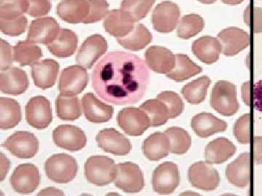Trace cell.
I'll return each instance as SVG.
<instances>
[{"instance_id": "1", "label": "cell", "mask_w": 262, "mask_h": 196, "mask_svg": "<svg viewBox=\"0 0 262 196\" xmlns=\"http://www.w3.org/2000/svg\"><path fill=\"white\" fill-rule=\"evenodd\" d=\"M149 83L145 62L125 52H112L102 58L92 74L95 92L117 106L134 104L144 97Z\"/></svg>"}, {"instance_id": "2", "label": "cell", "mask_w": 262, "mask_h": 196, "mask_svg": "<svg viewBox=\"0 0 262 196\" xmlns=\"http://www.w3.org/2000/svg\"><path fill=\"white\" fill-rule=\"evenodd\" d=\"M84 176L88 181L97 186H105L115 180L116 164L110 158L91 156L84 163Z\"/></svg>"}, {"instance_id": "3", "label": "cell", "mask_w": 262, "mask_h": 196, "mask_svg": "<svg viewBox=\"0 0 262 196\" xmlns=\"http://www.w3.org/2000/svg\"><path fill=\"white\" fill-rule=\"evenodd\" d=\"M46 175L52 181L65 184L72 181L78 172L77 161L66 154H55L45 164Z\"/></svg>"}, {"instance_id": "4", "label": "cell", "mask_w": 262, "mask_h": 196, "mask_svg": "<svg viewBox=\"0 0 262 196\" xmlns=\"http://www.w3.org/2000/svg\"><path fill=\"white\" fill-rule=\"evenodd\" d=\"M211 105L215 111L225 116L237 112L239 105L236 97L235 86L227 81H220L212 90Z\"/></svg>"}, {"instance_id": "5", "label": "cell", "mask_w": 262, "mask_h": 196, "mask_svg": "<svg viewBox=\"0 0 262 196\" xmlns=\"http://www.w3.org/2000/svg\"><path fill=\"white\" fill-rule=\"evenodd\" d=\"M115 186L129 193L140 192L144 187V178L139 166L131 162L116 165Z\"/></svg>"}, {"instance_id": "6", "label": "cell", "mask_w": 262, "mask_h": 196, "mask_svg": "<svg viewBox=\"0 0 262 196\" xmlns=\"http://www.w3.org/2000/svg\"><path fill=\"white\" fill-rule=\"evenodd\" d=\"M39 145V141L34 134L18 131L5 141L3 147L19 159H31L37 154Z\"/></svg>"}, {"instance_id": "7", "label": "cell", "mask_w": 262, "mask_h": 196, "mask_svg": "<svg viewBox=\"0 0 262 196\" xmlns=\"http://www.w3.org/2000/svg\"><path fill=\"white\" fill-rule=\"evenodd\" d=\"M89 75L82 65H72L62 70L58 83L60 93L68 96L80 94L87 87Z\"/></svg>"}, {"instance_id": "8", "label": "cell", "mask_w": 262, "mask_h": 196, "mask_svg": "<svg viewBox=\"0 0 262 196\" xmlns=\"http://www.w3.org/2000/svg\"><path fill=\"white\" fill-rule=\"evenodd\" d=\"M119 127L127 135L140 136L151 127V121L145 111L140 108H125L117 115Z\"/></svg>"}, {"instance_id": "9", "label": "cell", "mask_w": 262, "mask_h": 196, "mask_svg": "<svg viewBox=\"0 0 262 196\" xmlns=\"http://www.w3.org/2000/svg\"><path fill=\"white\" fill-rule=\"evenodd\" d=\"M25 110L27 123L37 130L47 128L53 121L51 103L43 96L31 98Z\"/></svg>"}, {"instance_id": "10", "label": "cell", "mask_w": 262, "mask_h": 196, "mask_svg": "<svg viewBox=\"0 0 262 196\" xmlns=\"http://www.w3.org/2000/svg\"><path fill=\"white\" fill-rule=\"evenodd\" d=\"M39 169L32 163L19 165L10 177V185L19 193H32L39 187Z\"/></svg>"}, {"instance_id": "11", "label": "cell", "mask_w": 262, "mask_h": 196, "mask_svg": "<svg viewBox=\"0 0 262 196\" xmlns=\"http://www.w3.org/2000/svg\"><path fill=\"white\" fill-rule=\"evenodd\" d=\"M151 182L155 192L163 195L172 193L180 182L178 166L172 162L161 163L155 168Z\"/></svg>"}, {"instance_id": "12", "label": "cell", "mask_w": 262, "mask_h": 196, "mask_svg": "<svg viewBox=\"0 0 262 196\" xmlns=\"http://www.w3.org/2000/svg\"><path fill=\"white\" fill-rule=\"evenodd\" d=\"M188 176L192 186L200 190L211 191L220 185L218 172L210 163L203 161L192 164L189 168Z\"/></svg>"}, {"instance_id": "13", "label": "cell", "mask_w": 262, "mask_h": 196, "mask_svg": "<svg viewBox=\"0 0 262 196\" xmlns=\"http://www.w3.org/2000/svg\"><path fill=\"white\" fill-rule=\"evenodd\" d=\"M53 138L58 147L72 152L80 151L87 144V137L83 131L73 125L58 126L53 131Z\"/></svg>"}, {"instance_id": "14", "label": "cell", "mask_w": 262, "mask_h": 196, "mask_svg": "<svg viewBox=\"0 0 262 196\" xmlns=\"http://www.w3.org/2000/svg\"><path fill=\"white\" fill-rule=\"evenodd\" d=\"M180 10L173 2L164 1L160 3L153 11L151 21L157 32H173L179 24Z\"/></svg>"}, {"instance_id": "15", "label": "cell", "mask_w": 262, "mask_h": 196, "mask_svg": "<svg viewBox=\"0 0 262 196\" xmlns=\"http://www.w3.org/2000/svg\"><path fill=\"white\" fill-rule=\"evenodd\" d=\"M107 49V42L102 36L99 34L91 36L84 40L79 50L76 62L84 68H91Z\"/></svg>"}, {"instance_id": "16", "label": "cell", "mask_w": 262, "mask_h": 196, "mask_svg": "<svg viewBox=\"0 0 262 196\" xmlns=\"http://www.w3.org/2000/svg\"><path fill=\"white\" fill-rule=\"evenodd\" d=\"M59 32V25L54 18L47 17L36 19L29 27L27 41L34 44L48 45L54 42Z\"/></svg>"}, {"instance_id": "17", "label": "cell", "mask_w": 262, "mask_h": 196, "mask_svg": "<svg viewBox=\"0 0 262 196\" xmlns=\"http://www.w3.org/2000/svg\"><path fill=\"white\" fill-rule=\"evenodd\" d=\"M98 145L105 152L115 156H125L132 149L131 142L127 137L115 129H104L96 136Z\"/></svg>"}, {"instance_id": "18", "label": "cell", "mask_w": 262, "mask_h": 196, "mask_svg": "<svg viewBox=\"0 0 262 196\" xmlns=\"http://www.w3.org/2000/svg\"><path fill=\"white\" fill-rule=\"evenodd\" d=\"M28 76L18 68H8L0 74V89L5 94L18 95L27 91L29 87Z\"/></svg>"}, {"instance_id": "19", "label": "cell", "mask_w": 262, "mask_h": 196, "mask_svg": "<svg viewBox=\"0 0 262 196\" xmlns=\"http://www.w3.org/2000/svg\"><path fill=\"white\" fill-rule=\"evenodd\" d=\"M146 63L150 69L158 74H168L173 69L177 58L171 51L160 46H152L146 51Z\"/></svg>"}, {"instance_id": "20", "label": "cell", "mask_w": 262, "mask_h": 196, "mask_svg": "<svg viewBox=\"0 0 262 196\" xmlns=\"http://www.w3.org/2000/svg\"><path fill=\"white\" fill-rule=\"evenodd\" d=\"M82 103L84 116L89 121L96 124L105 123L113 118V106L100 101L94 94L90 92L84 94Z\"/></svg>"}, {"instance_id": "21", "label": "cell", "mask_w": 262, "mask_h": 196, "mask_svg": "<svg viewBox=\"0 0 262 196\" xmlns=\"http://www.w3.org/2000/svg\"><path fill=\"white\" fill-rule=\"evenodd\" d=\"M59 64L53 59L43 60L32 65L34 83L39 88H51L56 84Z\"/></svg>"}, {"instance_id": "22", "label": "cell", "mask_w": 262, "mask_h": 196, "mask_svg": "<svg viewBox=\"0 0 262 196\" xmlns=\"http://www.w3.org/2000/svg\"><path fill=\"white\" fill-rule=\"evenodd\" d=\"M135 23L126 12L121 9L113 10L105 18L103 27L113 37H123L132 32Z\"/></svg>"}, {"instance_id": "23", "label": "cell", "mask_w": 262, "mask_h": 196, "mask_svg": "<svg viewBox=\"0 0 262 196\" xmlns=\"http://www.w3.org/2000/svg\"><path fill=\"white\" fill-rule=\"evenodd\" d=\"M90 12L89 0H63L58 5L57 14L67 23H83Z\"/></svg>"}, {"instance_id": "24", "label": "cell", "mask_w": 262, "mask_h": 196, "mask_svg": "<svg viewBox=\"0 0 262 196\" xmlns=\"http://www.w3.org/2000/svg\"><path fill=\"white\" fill-rule=\"evenodd\" d=\"M192 51L194 56L203 63L213 64L220 58L222 47L218 39L206 36L193 42Z\"/></svg>"}, {"instance_id": "25", "label": "cell", "mask_w": 262, "mask_h": 196, "mask_svg": "<svg viewBox=\"0 0 262 196\" xmlns=\"http://www.w3.org/2000/svg\"><path fill=\"white\" fill-rule=\"evenodd\" d=\"M191 126L196 135L202 138H206L227 130V124L211 113H201L194 116Z\"/></svg>"}, {"instance_id": "26", "label": "cell", "mask_w": 262, "mask_h": 196, "mask_svg": "<svg viewBox=\"0 0 262 196\" xmlns=\"http://www.w3.org/2000/svg\"><path fill=\"white\" fill-rule=\"evenodd\" d=\"M142 151L150 161H157L166 157L170 152L168 136L163 132H155L143 142Z\"/></svg>"}, {"instance_id": "27", "label": "cell", "mask_w": 262, "mask_h": 196, "mask_svg": "<svg viewBox=\"0 0 262 196\" xmlns=\"http://www.w3.org/2000/svg\"><path fill=\"white\" fill-rule=\"evenodd\" d=\"M78 45L77 34L69 29H60L54 42L47 45L48 50L53 56L58 58H68L75 53Z\"/></svg>"}, {"instance_id": "28", "label": "cell", "mask_w": 262, "mask_h": 196, "mask_svg": "<svg viewBox=\"0 0 262 196\" xmlns=\"http://www.w3.org/2000/svg\"><path fill=\"white\" fill-rule=\"evenodd\" d=\"M235 151L233 144L225 137L215 139L209 142L205 150L206 162L210 164L225 163L233 156Z\"/></svg>"}, {"instance_id": "29", "label": "cell", "mask_w": 262, "mask_h": 196, "mask_svg": "<svg viewBox=\"0 0 262 196\" xmlns=\"http://www.w3.org/2000/svg\"><path fill=\"white\" fill-rule=\"evenodd\" d=\"M246 34L242 31L234 27L224 29L218 34L222 53L226 56H232L238 53L246 46Z\"/></svg>"}, {"instance_id": "30", "label": "cell", "mask_w": 262, "mask_h": 196, "mask_svg": "<svg viewBox=\"0 0 262 196\" xmlns=\"http://www.w3.org/2000/svg\"><path fill=\"white\" fill-rule=\"evenodd\" d=\"M152 39L151 33L143 24H136L130 34L123 37L117 38V42L125 49L139 51L146 47Z\"/></svg>"}, {"instance_id": "31", "label": "cell", "mask_w": 262, "mask_h": 196, "mask_svg": "<svg viewBox=\"0 0 262 196\" xmlns=\"http://www.w3.org/2000/svg\"><path fill=\"white\" fill-rule=\"evenodd\" d=\"M21 120V110L19 103L9 97L0 98V128L10 130Z\"/></svg>"}, {"instance_id": "32", "label": "cell", "mask_w": 262, "mask_h": 196, "mask_svg": "<svg viewBox=\"0 0 262 196\" xmlns=\"http://www.w3.org/2000/svg\"><path fill=\"white\" fill-rule=\"evenodd\" d=\"M56 109L58 118L65 121H75L82 116V106L76 96L60 94L56 101Z\"/></svg>"}, {"instance_id": "33", "label": "cell", "mask_w": 262, "mask_h": 196, "mask_svg": "<svg viewBox=\"0 0 262 196\" xmlns=\"http://www.w3.org/2000/svg\"><path fill=\"white\" fill-rule=\"evenodd\" d=\"M177 62L171 71L167 74V77L176 82H183L201 73L203 68L194 63L186 55L177 54Z\"/></svg>"}, {"instance_id": "34", "label": "cell", "mask_w": 262, "mask_h": 196, "mask_svg": "<svg viewBox=\"0 0 262 196\" xmlns=\"http://www.w3.org/2000/svg\"><path fill=\"white\" fill-rule=\"evenodd\" d=\"M42 57V52L39 46L28 41L19 42L13 47L14 61L21 66L32 65Z\"/></svg>"}, {"instance_id": "35", "label": "cell", "mask_w": 262, "mask_h": 196, "mask_svg": "<svg viewBox=\"0 0 262 196\" xmlns=\"http://www.w3.org/2000/svg\"><path fill=\"white\" fill-rule=\"evenodd\" d=\"M211 83V80L206 76L196 79L184 86L182 89L183 96L188 103L199 104L206 99L207 91Z\"/></svg>"}, {"instance_id": "36", "label": "cell", "mask_w": 262, "mask_h": 196, "mask_svg": "<svg viewBox=\"0 0 262 196\" xmlns=\"http://www.w3.org/2000/svg\"><path fill=\"white\" fill-rule=\"evenodd\" d=\"M145 111L151 121V127L165 125L170 118L166 105L158 99L148 100L139 107Z\"/></svg>"}, {"instance_id": "37", "label": "cell", "mask_w": 262, "mask_h": 196, "mask_svg": "<svg viewBox=\"0 0 262 196\" xmlns=\"http://www.w3.org/2000/svg\"><path fill=\"white\" fill-rule=\"evenodd\" d=\"M170 142V152L184 154L187 152L192 144V139L187 131L179 127H170L165 130Z\"/></svg>"}, {"instance_id": "38", "label": "cell", "mask_w": 262, "mask_h": 196, "mask_svg": "<svg viewBox=\"0 0 262 196\" xmlns=\"http://www.w3.org/2000/svg\"><path fill=\"white\" fill-rule=\"evenodd\" d=\"M204 27V20L201 15H184L179 23L177 34L181 39H189L201 32Z\"/></svg>"}, {"instance_id": "39", "label": "cell", "mask_w": 262, "mask_h": 196, "mask_svg": "<svg viewBox=\"0 0 262 196\" xmlns=\"http://www.w3.org/2000/svg\"><path fill=\"white\" fill-rule=\"evenodd\" d=\"M155 3V0H122L121 10L138 22L145 18Z\"/></svg>"}, {"instance_id": "40", "label": "cell", "mask_w": 262, "mask_h": 196, "mask_svg": "<svg viewBox=\"0 0 262 196\" xmlns=\"http://www.w3.org/2000/svg\"><path fill=\"white\" fill-rule=\"evenodd\" d=\"M27 0H0V18H17L27 13Z\"/></svg>"}, {"instance_id": "41", "label": "cell", "mask_w": 262, "mask_h": 196, "mask_svg": "<svg viewBox=\"0 0 262 196\" xmlns=\"http://www.w3.org/2000/svg\"><path fill=\"white\" fill-rule=\"evenodd\" d=\"M245 155H243L238 159L230 163L226 168V177L228 179L231 183L243 186L246 181V159Z\"/></svg>"}, {"instance_id": "42", "label": "cell", "mask_w": 262, "mask_h": 196, "mask_svg": "<svg viewBox=\"0 0 262 196\" xmlns=\"http://www.w3.org/2000/svg\"><path fill=\"white\" fill-rule=\"evenodd\" d=\"M157 99L160 100L166 105L170 118H177L184 111V102L180 96L176 92L172 91H164L157 96Z\"/></svg>"}, {"instance_id": "43", "label": "cell", "mask_w": 262, "mask_h": 196, "mask_svg": "<svg viewBox=\"0 0 262 196\" xmlns=\"http://www.w3.org/2000/svg\"><path fill=\"white\" fill-rule=\"evenodd\" d=\"M27 27V18L24 15L13 18H0L2 32L10 37H18L25 32Z\"/></svg>"}, {"instance_id": "44", "label": "cell", "mask_w": 262, "mask_h": 196, "mask_svg": "<svg viewBox=\"0 0 262 196\" xmlns=\"http://www.w3.org/2000/svg\"><path fill=\"white\" fill-rule=\"evenodd\" d=\"M90 12L84 23H96L107 16L110 5L106 0H89Z\"/></svg>"}, {"instance_id": "45", "label": "cell", "mask_w": 262, "mask_h": 196, "mask_svg": "<svg viewBox=\"0 0 262 196\" xmlns=\"http://www.w3.org/2000/svg\"><path fill=\"white\" fill-rule=\"evenodd\" d=\"M28 1V10L27 14L30 16H44L49 13L51 9V3L49 0H27Z\"/></svg>"}, {"instance_id": "46", "label": "cell", "mask_w": 262, "mask_h": 196, "mask_svg": "<svg viewBox=\"0 0 262 196\" xmlns=\"http://www.w3.org/2000/svg\"><path fill=\"white\" fill-rule=\"evenodd\" d=\"M14 58L12 53L11 46L3 39L0 41V69L8 70L13 65Z\"/></svg>"}, {"instance_id": "47", "label": "cell", "mask_w": 262, "mask_h": 196, "mask_svg": "<svg viewBox=\"0 0 262 196\" xmlns=\"http://www.w3.org/2000/svg\"><path fill=\"white\" fill-rule=\"evenodd\" d=\"M253 104L254 108L262 113V80L255 84L253 87Z\"/></svg>"}, {"instance_id": "48", "label": "cell", "mask_w": 262, "mask_h": 196, "mask_svg": "<svg viewBox=\"0 0 262 196\" xmlns=\"http://www.w3.org/2000/svg\"><path fill=\"white\" fill-rule=\"evenodd\" d=\"M0 160H1V163H0V168H1V181H3L5 177H6L7 174L9 172L10 162L9 160L5 157V155L1 153V156H0Z\"/></svg>"}, {"instance_id": "49", "label": "cell", "mask_w": 262, "mask_h": 196, "mask_svg": "<svg viewBox=\"0 0 262 196\" xmlns=\"http://www.w3.org/2000/svg\"><path fill=\"white\" fill-rule=\"evenodd\" d=\"M39 195H63V192L58 189L55 188V187H48V188L44 189L41 190L38 193Z\"/></svg>"}, {"instance_id": "50", "label": "cell", "mask_w": 262, "mask_h": 196, "mask_svg": "<svg viewBox=\"0 0 262 196\" xmlns=\"http://www.w3.org/2000/svg\"><path fill=\"white\" fill-rule=\"evenodd\" d=\"M242 0H222V3L227 5H235L238 4Z\"/></svg>"}, {"instance_id": "51", "label": "cell", "mask_w": 262, "mask_h": 196, "mask_svg": "<svg viewBox=\"0 0 262 196\" xmlns=\"http://www.w3.org/2000/svg\"><path fill=\"white\" fill-rule=\"evenodd\" d=\"M198 1L201 2V3H203V4H213L214 3L216 0H198Z\"/></svg>"}]
</instances>
